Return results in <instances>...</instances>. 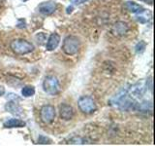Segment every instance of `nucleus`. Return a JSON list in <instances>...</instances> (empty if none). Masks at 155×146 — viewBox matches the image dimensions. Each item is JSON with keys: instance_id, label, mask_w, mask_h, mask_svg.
<instances>
[{"instance_id": "f257e3e1", "label": "nucleus", "mask_w": 155, "mask_h": 146, "mask_svg": "<svg viewBox=\"0 0 155 146\" xmlns=\"http://www.w3.org/2000/svg\"><path fill=\"white\" fill-rule=\"evenodd\" d=\"M10 48L16 55H26L34 50V45L25 39H15L10 44Z\"/></svg>"}, {"instance_id": "f03ea898", "label": "nucleus", "mask_w": 155, "mask_h": 146, "mask_svg": "<svg viewBox=\"0 0 155 146\" xmlns=\"http://www.w3.org/2000/svg\"><path fill=\"white\" fill-rule=\"evenodd\" d=\"M80 49V41L76 36L69 35L67 36L62 44V51L67 56H74L78 53Z\"/></svg>"}, {"instance_id": "7ed1b4c3", "label": "nucleus", "mask_w": 155, "mask_h": 146, "mask_svg": "<svg viewBox=\"0 0 155 146\" xmlns=\"http://www.w3.org/2000/svg\"><path fill=\"white\" fill-rule=\"evenodd\" d=\"M78 106L80 110L84 114H92L97 109V105L93 99V97L89 96H82L78 100Z\"/></svg>"}, {"instance_id": "20e7f679", "label": "nucleus", "mask_w": 155, "mask_h": 146, "mask_svg": "<svg viewBox=\"0 0 155 146\" xmlns=\"http://www.w3.org/2000/svg\"><path fill=\"white\" fill-rule=\"evenodd\" d=\"M43 89L47 94L51 96H55L60 92V86L57 78L54 76H47L43 82Z\"/></svg>"}, {"instance_id": "39448f33", "label": "nucleus", "mask_w": 155, "mask_h": 146, "mask_svg": "<svg viewBox=\"0 0 155 146\" xmlns=\"http://www.w3.org/2000/svg\"><path fill=\"white\" fill-rule=\"evenodd\" d=\"M55 115H56V112L53 105L47 104V105H44L40 109V119L43 123H45V124L51 123V122L54 120Z\"/></svg>"}, {"instance_id": "423d86ee", "label": "nucleus", "mask_w": 155, "mask_h": 146, "mask_svg": "<svg viewBox=\"0 0 155 146\" xmlns=\"http://www.w3.org/2000/svg\"><path fill=\"white\" fill-rule=\"evenodd\" d=\"M130 30V26L127 23L118 21L115 23H114V26L110 28V32L115 36H124L126 33H128Z\"/></svg>"}, {"instance_id": "0eeeda50", "label": "nucleus", "mask_w": 155, "mask_h": 146, "mask_svg": "<svg viewBox=\"0 0 155 146\" xmlns=\"http://www.w3.org/2000/svg\"><path fill=\"white\" fill-rule=\"evenodd\" d=\"M39 12L42 15L45 16H50V15L53 14L56 10V4L53 1H48V2H43L39 5L38 7Z\"/></svg>"}, {"instance_id": "6e6552de", "label": "nucleus", "mask_w": 155, "mask_h": 146, "mask_svg": "<svg viewBox=\"0 0 155 146\" xmlns=\"http://www.w3.org/2000/svg\"><path fill=\"white\" fill-rule=\"evenodd\" d=\"M59 114L60 117L64 120H71L74 116V109L69 104L61 103L59 105Z\"/></svg>"}, {"instance_id": "1a4fd4ad", "label": "nucleus", "mask_w": 155, "mask_h": 146, "mask_svg": "<svg viewBox=\"0 0 155 146\" xmlns=\"http://www.w3.org/2000/svg\"><path fill=\"white\" fill-rule=\"evenodd\" d=\"M59 42H60V36L59 34L57 33H51L50 37L48 39V42H47V50L48 51H53L55 50L57 48V46L59 45Z\"/></svg>"}, {"instance_id": "9d476101", "label": "nucleus", "mask_w": 155, "mask_h": 146, "mask_svg": "<svg viewBox=\"0 0 155 146\" xmlns=\"http://www.w3.org/2000/svg\"><path fill=\"white\" fill-rule=\"evenodd\" d=\"M125 7H126V9H127L129 12H131L132 14H140V13H143L145 10L143 6H140V5L135 3V2H132V1H127V2H126Z\"/></svg>"}, {"instance_id": "9b49d317", "label": "nucleus", "mask_w": 155, "mask_h": 146, "mask_svg": "<svg viewBox=\"0 0 155 146\" xmlns=\"http://www.w3.org/2000/svg\"><path fill=\"white\" fill-rule=\"evenodd\" d=\"M25 126V122H23L21 119H17V118H12L9 119L4 123L5 128H22V127Z\"/></svg>"}, {"instance_id": "f8f14e48", "label": "nucleus", "mask_w": 155, "mask_h": 146, "mask_svg": "<svg viewBox=\"0 0 155 146\" xmlns=\"http://www.w3.org/2000/svg\"><path fill=\"white\" fill-rule=\"evenodd\" d=\"M5 109L14 115H21L22 113L21 112L22 109L17 104V102H14V101L7 102V104L5 105Z\"/></svg>"}, {"instance_id": "ddd939ff", "label": "nucleus", "mask_w": 155, "mask_h": 146, "mask_svg": "<svg viewBox=\"0 0 155 146\" xmlns=\"http://www.w3.org/2000/svg\"><path fill=\"white\" fill-rule=\"evenodd\" d=\"M35 94V89L32 86H25L21 89V95L25 97H30Z\"/></svg>"}, {"instance_id": "4468645a", "label": "nucleus", "mask_w": 155, "mask_h": 146, "mask_svg": "<svg viewBox=\"0 0 155 146\" xmlns=\"http://www.w3.org/2000/svg\"><path fill=\"white\" fill-rule=\"evenodd\" d=\"M145 48H147V43L143 41H140L137 45H136V52L138 54H143L145 51Z\"/></svg>"}, {"instance_id": "2eb2a0df", "label": "nucleus", "mask_w": 155, "mask_h": 146, "mask_svg": "<svg viewBox=\"0 0 155 146\" xmlns=\"http://www.w3.org/2000/svg\"><path fill=\"white\" fill-rule=\"evenodd\" d=\"M38 143H40V144H50L51 143V139H48V137H46V136H43L41 135L40 137H39L38 139Z\"/></svg>"}, {"instance_id": "dca6fc26", "label": "nucleus", "mask_w": 155, "mask_h": 146, "mask_svg": "<svg viewBox=\"0 0 155 146\" xmlns=\"http://www.w3.org/2000/svg\"><path fill=\"white\" fill-rule=\"evenodd\" d=\"M70 1L74 4V5H81V4H82V3H84V2H86L87 0H70Z\"/></svg>"}, {"instance_id": "f3484780", "label": "nucleus", "mask_w": 155, "mask_h": 146, "mask_svg": "<svg viewBox=\"0 0 155 146\" xmlns=\"http://www.w3.org/2000/svg\"><path fill=\"white\" fill-rule=\"evenodd\" d=\"M5 94V88L3 86H0V96H2Z\"/></svg>"}, {"instance_id": "a211bd4d", "label": "nucleus", "mask_w": 155, "mask_h": 146, "mask_svg": "<svg viewBox=\"0 0 155 146\" xmlns=\"http://www.w3.org/2000/svg\"><path fill=\"white\" fill-rule=\"evenodd\" d=\"M140 1H143V2H145V3H148L149 5H151L153 0H140Z\"/></svg>"}, {"instance_id": "6ab92c4d", "label": "nucleus", "mask_w": 155, "mask_h": 146, "mask_svg": "<svg viewBox=\"0 0 155 146\" xmlns=\"http://www.w3.org/2000/svg\"><path fill=\"white\" fill-rule=\"evenodd\" d=\"M72 11H73V7H72V6H70V7H68V8H67V14L72 13Z\"/></svg>"}, {"instance_id": "aec40b11", "label": "nucleus", "mask_w": 155, "mask_h": 146, "mask_svg": "<svg viewBox=\"0 0 155 146\" xmlns=\"http://www.w3.org/2000/svg\"><path fill=\"white\" fill-rule=\"evenodd\" d=\"M22 1H23V2H25V1H27V0H22Z\"/></svg>"}]
</instances>
